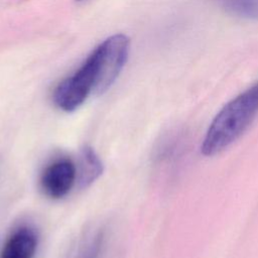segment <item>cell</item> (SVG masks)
<instances>
[{
  "label": "cell",
  "mask_w": 258,
  "mask_h": 258,
  "mask_svg": "<svg viewBox=\"0 0 258 258\" xmlns=\"http://www.w3.org/2000/svg\"><path fill=\"white\" fill-rule=\"evenodd\" d=\"M258 114V82L228 102L210 124L201 146L213 156L236 141Z\"/></svg>",
  "instance_id": "1"
},
{
  "label": "cell",
  "mask_w": 258,
  "mask_h": 258,
  "mask_svg": "<svg viewBox=\"0 0 258 258\" xmlns=\"http://www.w3.org/2000/svg\"><path fill=\"white\" fill-rule=\"evenodd\" d=\"M91 53L84 63L70 77L61 81L52 94L53 103L64 112L77 110L96 91L98 84V67Z\"/></svg>",
  "instance_id": "2"
},
{
  "label": "cell",
  "mask_w": 258,
  "mask_h": 258,
  "mask_svg": "<svg viewBox=\"0 0 258 258\" xmlns=\"http://www.w3.org/2000/svg\"><path fill=\"white\" fill-rule=\"evenodd\" d=\"M129 48V37L118 33L105 39L92 51L99 69L96 94L104 93L113 85L127 61Z\"/></svg>",
  "instance_id": "3"
},
{
  "label": "cell",
  "mask_w": 258,
  "mask_h": 258,
  "mask_svg": "<svg viewBox=\"0 0 258 258\" xmlns=\"http://www.w3.org/2000/svg\"><path fill=\"white\" fill-rule=\"evenodd\" d=\"M77 180V166L75 162L61 157L45 166L39 178L43 194L53 200L64 198L73 188Z\"/></svg>",
  "instance_id": "4"
},
{
  "label": "cell",
  "mask_w": 258,
  "mask_h": 258,
  "mask_svg": "<svg viewBox=\"0 0 258 258\" xmlns=\"http://www.w3.org/2000/svg\"><path fill=\"white\" fill-rule=\"evenodd\" d=\"M37 243L38 238L33 229L20 227L6 240L0 258H33Z\"/></svg>",
  "instance_id": "5"
},
{
  "label": "cell",
  "mask_w": 258,
  "mask_h": 258,
  "mask_svg": "<svg viewBox=\"0 0 258 258\" xmlns=\"http://www.w3.org/2000/svg\"><path fill=\"white\" fill-rule=\"evenodd\" d=\"M77 166V180L82 188L94 183L103 173L104 165L96 151L89 145H85L80 152Z\"/></svg>",
  "instance_id": "6"
},
{
  "label": "cell",
  "mask_w": 258,
  "mask_h": 258,
  "mask_svg": "<svg viewBox=\"0 0 258 258\" xmlns=\"http://www.w3.org/2000/svg\"><path fill=\"white\" fill-rule=\"evenodd\" d=\"M229 13L248 20L258 19V0H212Z\"/></svg>",
  "instance_id": "7"
},
{
  "label": "cell",
  "mask_w": 258,
  "mask_h": 258,
  "mask_svg": "<svg viewBox=\"0 0 258 258\" xmlns=\"http://www.w3.org/2000/svg\"><path fill=\"white\" fill-rule=\"evenodd\" d=\"M104 240V231H98L85 243V245L82 246L76 258H99L102 253Z\"/></svg>",
  "instance_id": "8"
}]
</instances>
